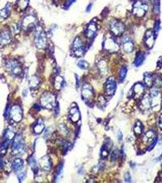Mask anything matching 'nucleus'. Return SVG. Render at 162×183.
<instances>
[{
    "mask_svg": "<svg viewBox=\"0 0 162 183\" xmlns=\"http://www.w3.org/2000/svg\"><path fill=\"white\" fill-rule=\"evenodd\" d=\"M35 44L39 49H43L47 45L46 33L41 26H38L35 33Z\"/></svg>",
    "mask_w": 162,
    "mask_h": 183,
    "instance_id": "f257e3e1",
    "label": "nucleus"
},
{
    "mask_svg": "<svg viewBox=\"0 0 162 183\" xmlns=\"http://www.w3.org/2000/svg\"><path fill=\"white\" fill-rule=\"evenodd\" d=\"M42 107L48 109H53L56 104V97L50 92H44L40 99Z\"/></svg>",
    "mask_w": 162,
    "mask_h": 183,
    "instance_id": "f03ea898",
    "label": "nucleus"
},
{
    "mask_svg": "<svg viewBox=\"0 0 162 183\" xmlns=\"http://www.w3.org/2000/svg\"><path fill=\"white\" fill-rule=\"evenodd\" d=\"M150 97L151 107L153 108L154 111H159L162 106V97L159 89L154 87L152 89L150 92Z\"/></svg>",
    "mask_w": 162,
    "mask_h": 183,
    "instance_id": "7ed1b4c3",
    "label": "nucleus"
},
{
    "mask_svg": "<svg viewBox=\"0 0 162 183\" xmlns=\"http://www.w3.org/2000/svg\"><path fill=\"white\" fill-rule=\"evenodd\" d=\"M6 67L13 76H20L23 73L20 64L15 60H9L6 62Z\"/></svg>",
    "mask_w": 162,
    "mask_h": 183,
    "instance_id": "20e7f679",
    "label": "nucleus"
},
{
    "mask_svg": "<svg viewBox=\"0 0 162 183\" xmlns=\"http://www.w3.org/2000/svg\"><path fill=\"white\" fill-rule=\"evenodd\" d=\"M148 10V4L143 1L138 0L133 5L132 12L133 14L137 17H143L146 12Z\"/></svg>",
    "mask_w": 162,
    "mask_h": 183,
    "instance_id": "39448f33",
    "label": "nucleus"
},
{
    "mask_svg": "<svg viewBox=\"0 0 162 183\" xmlns=\"http://www.w3.org/2000/svg\"><path fill=\"white\" fill-rule=\"evenodd\" d=\"M81 94L82 97L85 103H88L89 104H92L94 100V93L92 86L90 84L85 83L83 85Z\"/></svg>",
    "mask_w": 162,
    "mask_h": 183,
    "instance_id": "423d86ee",
    "label": "nucleus"
},
{
    "mask_svg": "<svg viewBox=\"0 0 162 183\" xmlns=\"http://www.w3.org/2000/svg\"><path fill=\"white\" fill-rule=\"evenodd\" d=\"M24 140L23 136L20 134H17L13 139L12 145V150L14 154H18L22 153L24 149Z\"/></svg>",
    "mask_w": 162,
    "mask_h": 183,
    "instance_id": "0eeeda50",
    "label": "nucleus"
},
{
    "mask_svg": "<svg viewBox=\"0 0 162 183\" xmlns=\"http://www.w3.org/2000/svg\"><path fill=\"white\" fill-rule=\"evenodd\" d=\"M37 23V20L33 15H28L23 18L21 27L26 31L34 29Z\"/></svg>",
    "mask_w": 162,
    "mask_h": 183,
    "instance_id": "6e6552de",
    "label": "nucleus"
},
{
    "mask_svg": "<svg viewBox=\"0 0 162 183\" xmlns=\"http://www.w3.org/2000/svg\"><path fill=\"white\" fill-rule=\"evenodd\" d=\"M84 51L85 45L81 38L79 37H76L72 45L73 53L77 57H81L84 55Z\"/></svg>",
    "mask_w": 162,
    "mask_h": 183,
    "instance_id": "1a4fd4ad",
    "label": "nucleus"
},
{
    "mask_svg": "<svg viewBox=\"0 0 162 183\" xmlns=\"http://www.w3.org/2000/svg\"><path fill=\"white\" fill-rule=\"evenodd\" d=\"M110 31L114 35L120 36L123 34L125 26L121 22L117 20H113L110 24Z\"/></svg>",
    "mask_w": 162,
    "mask_h": 183,
    "instance_id": "9d476101",
    "label": "nucleus"
},
{
    "mask_svg": "<svg viewBox=\"0 0 162 183\" xmlns=\"http://www.w3.org/2000/svg\"><path fill=\"white\" fill-rule=\"evenodd\" d=\"M9 116L13 122L16 123L20 122L23 118V111L22 108L17 105L12 106L9 111Z\"/></svg>",
    "mask_w": 162,
    "mask_h": 183,
    "instance_id": "9b49d317",
    "label": "nucleus"
},
{
    "mask_svg": "<svg viewBox=\"0 0 162 183\" xmlns=\"http://www.w3.org/2000/svg\"><path fill=\"white\" fill-rule=\"evenodd\" d=\"M116 89V82L114 77L109 78L106 81L104 84V91L106 95L109 96L113 95Z\"/></svg>",
    "mask_w": 162,
    "mask_h": 183,
    "instance_id": "f8f14e48",
    "label": "nucleus"
},
{
    "mask_svg": "<svg viewBox=\"0 0 162 183\" xmlns=\"http://www.w3.org/2000/svg\"><path fill=\"white\" fill-rule=\"evenodd\" d=\"M104 48L109 53H116L119 50V46L113 39L109 38L105 40L104 42Z\"/></svg>",
    "mask_w": 162,
    "mask_h": 183,
    "instance_id": "ddd939ff",
    "label": "nucleus"
},
{
    "mask_svg": "<svg viewBox=\"0 0 162 183\" xmlns=\"http://www.w3.org/2000/svg\"><path fill=\"white\" fill-rule=\"evenodd\" d=\"M123 49L127 53H132L134 50V44L132 38L129 36H124L121 39Z\"/></svg>",
    "mask_w": 162,
    "mask_h": 183,
    "instance_id": "4468645a",
    "label": "nucleus"
},
{
    "mask_svg": "<svg viewBox=\"0 0 162 183\" xmlns=\"http://www.w3.org/2000/svg\"><path fill=\"white\" fill-rule=\"evenodd\" d=\"M144 93V87L141 83L135 84L132 88V97L136 100H139L143 97Z\"/></svg>",
    "mask_w": 162,
    "mask_h": 183,
    "instance_id": "2eb2a0df",
    "label": "nucleus"
},
{
    "mask_svg": "<svg viewBox=\"0 0 162 183\" xmlns=\"http://www.w3.org/2000/svg\"><path fill=\"white\" fill-rule=\"evenodd\" d=\"M155 37L156 35L154 32V31L149 29L146 32L144 38V41L145 45L148 48L150 49L153 47L155 40Z\"/></svg>",
    "mask_w": 162,
    "mask_h": 183,
    "instance_id": "dca6fc26",
    "label": "nucleus"
},
{
    "mask_svg": "<svg viewBox=\"0 0 162 183\" xmlns=\"http://www.w3.org/2000/svg\"><path fill=\"white\" fill-rule=\"evenodd\" d=\"M11 41V35L9 30L4 29L0 33V46L6 45Z\"/></svg>",
    "mask_w": 162,
    "mask_h": 183,
    "instance_id": "f3484780",
    "label": "nucleus"
},
{
    "mask_svg": "<svg viewBox=\"0 0 162 183\" xmlns=\"http://www.w3.org/2000/svg\"><path fill=\"white\" fill-rule=\"evenodd\" d=\"M140 109L143 111L149 110L151 107V100L150 95L146 94L141 98V101L139 104Z\"/></svg>",
    "mask_w": 162,
    "mask_h": 183,
    "instance_id": "a211bd4d",
    "label": "nucleus"
},
{
    "mask_svg": "<svg viewBox=\"0 0 162 183\" xmlns=\"http://www.w3.org/2000/svg\"><path fill=\"white\" fill-rule=\"evenodd\" d=\"M39 165L40 168L46 172H48L51 169V161L48 156L42 158L39 160Z\"/></svg>",
    "mask_w": 162,
    "mask_h": 183,
    "instance_id": "6ab92c4d",
    "label": "nucleus"
},
{
    "mask_svg": "<svg viewBox=\"0 0 162 183\" xmlns=\"http://www.w3.org/2000/svg\"><path fill=\"white\" fill-rule=\"evenodd\" d=\"M97 31V26L94 22L89 23L85 31V35L89 39H92L96 35Z\"/></svg>",
    "mask_w": 162,
    "mask_h": 183,
    "instance_id": "aec40b11",
    "label": "nucleus"
},
{
    "mask_svg": "<svg viewBox=\"0 0 162 183\" xmlns=\"http://www.w3.org/2000/svg\"><path fill=\"white\" fill-rule=\"evenodd\" d=\"M69 118L71 122L77 123L81 118L79 110L77 106L71 107L69 111Z\"/></svg>",
    "mask_w": 162,
    "mask_h": 183,
    "instance_id": "412c9836",
    "label": "nucleus"
},
{
    "mask_svg": "<svg viewBox=\"0 0 162 183\" xmlns=\"http://www.w3.org/2000/svg\"><path fill=\"white\" fill-rule=\"evenodd\" d=\"M156 139L157 137H155V133L153 131L150 130L148 131L143 137V142L144 144L150 145Z\"/></svg>",
    "mask_w": 162,
    "mask_h": 183,
    "instance_id": "4be33fe9",
    "label": "nucleus"
},
{
    "mask_svg": "<svg viewBox=\"0 0 162 183\" xmlns=\"http://www.w3.org/2000/svg\"><path fill=\"white\" fill-rule=\"evenodd\" d=\"M23 165H24V162L22 159L20 158L15 159L13 161V163H12V169L15 173H18L22 171Z\"/></svg>",
    "mask_w": 162,
    "mask_h": 183,
    "instance_id": "5701e85b",
    "label": "nucleus"
},
{
    "mask_svg": "<svg viewBox=\"0 0 162 183\" xmlns=\"http://www.w3.org/2000/svg\"><path fill=\"white\" fill-rule=\"evenodd\" d=\"M98 68L101 75L103 76H106L108 73V67L106 62L104 60H100L98 64Z\"/></svg>",
    "mask_w": 162,
    "mask_h": 183,
    "instance_id": "b1692460",
    "label": "nucleus"
},
{
    "mask_svg": "<svg viewBox=\"0 0 162 183\" xmlns=\"http://www.w3.org/2000/svg\"><path fill=\"white\" fill-rule=\"evenodd\" d=\"M45 128V124L43 121L42 119L38 120V121L35 123L34 126L33 127L34 132L36 134H40L42 133Z\"/></svg>",
    "mask_w": 162,
    "mask_h": 183,
    "instance_id": "393cba45",
    "label": "nucleus"
},
{
    "mask_svg": "<svg viewBox=\"0 0 162 183\" xmlns=\"http://www.w3.org/2000/svg\"><path fill=\"white\" fill-rule=\"evenodd\" d=\"M144 59H145L144 54L141 51H139L136 55V57L134 61V65L136 67L140 66L143 64Z\"/></svg>",
    "mask_w": 162,
    "mask_h": 183,
    "instance_id": "a878e982",
    "label": "nucleus"
},
{
    "mask_svg": "<svg viewBox=\"0 0 162 183\" xmlns=\"http://www.w3.org/2000/svg\"><path fill=\"white\" fill-rule=\"evenodd\" d=\"M11 5L10 4H7L3 9L0 11V17L3 18H7L11 13Z\"/></svg>",
    "mask_w": 162,
    "mask_h": 183,
    "instance_id": "bb28decb",
    "label": "nucleus"
},
{
    "mask_svg": "<svg viewBox=\"0 0 162 183\" xmlns=\"http://www.w3.org/2000/svg\"><path fill=\"white\" fill-rule=\"evenodd\" d=\"M63 79L62 76H57L54 79V86L55 89L57 90H60L62 87L63 86Z\"/></svg>",
    "mask_w": 162,
    "mask_h": 183,
    "instance_id": "cd10ccee",
    "label": "nucleus"
},
{
    "mask_svg": "<svg viewBox=\"0 0 162 183\" xmlns=\"http://www.w3.org/2000/svg\"><path fill=\"white\" fill-rule=\"evenodd\" d=\"M4 139L6 140H8L9 141L11 140L12 139H14V137L15 136V134L14 132V130L11 128H9L6 129V132L4 133Z\"/></svg>",
    "mask_w": 162,
    "mask_h": 183,
    "instance_id": "c85d7f7f",
    "label": "nucleus"
},
{
    "mask_svg": "<svg viewBox=\"0 0 162 183\" xmlns=\"http://www.w3.org/2000/svg\"><path fill=\"white\" fill-rule=\"evenodd\" d=\"M29 0H18L17 1V6L20 11H24L29 5Z\"/></svg>",
    "mask_w": 162,
    "mask_h": 183,
    "instance_id": "c756f323",
    "label": "nucleus"
},
{
    "mask_svg": "<svg viewBox=\"0 0 162 183\" xmlns=\"http://www.w3.org/2000/svg\"><path fill=\"white\" fill-rule=\"evenodd\" d=\"M144 81L146 85L148 87H152L153 86V76L148 73H146L144 75Z\"/></svg>",
    "mask_w": 162,
    "mask_h": 183,
    "instance_id": "7c9ffc66",
    "label": "nucleus"
},
{
    "mask_svg": "<svg viewBox=\"0 0 162 183\" xmlns=\"http://www.w3.org/2000/svg\"><path fill=\"white\" fill-rule=\"evenodd\" d=\"M39 86V80L37 76H33L29 80V87L31 89H36Z\"/></svg>",
    "mask_w": 162,
    "mask_h": 183,
    "instance_id": "2f4dec72",
    "label": "nucleus"
},
{
    "mask_svg": "<svg viewBox=\"0 0 162 183\" xmlns=\"http://www.w3.org/2000/svg\"><path fill=\"white\" fill-rule=\"evenodd\" d=\"M143 131V125L140 122H137L135 126L134 127V131L135 135L139 136L142 133Z\"/></svg>",
    "mask_w": 162,
    "mask_h": 183,
    "instance_id": "473e14b6",
    "label": "nucleus"
},
{
    "mask_svg": "<svg viewBox=\"0 0 162 183\" xmlns=\"http://www.w3.org/2000/svg\"><path fill=\"white\" fill-rule=\"evenodd\" d=\"M110 145L109 144V142L106 143L104 146L103 147V149H101V156L103 158H105L108 156L109 151L110 150Z\"/></svg>",
    "mask_w": 162,
    "mask_h": 183,
    "instance_id": "72a5a7b5",
    "label": "nucleus"
},
{
    "mask_svg": "<svg viewBox=\"0 0 162 183\" xmlns=\"http://www.w3.org/2000/svg\"><path fill=\"white\" fill-rule=\"evenodd\" d=\"M154 78L153 81V86H154L155 88L159 89V87L162 86V78L160 76H155Z\"/></svg>",
    "mask_w": 162,
    "mask_h": 183,
    "instance_id": "f704fd0d",
    "label": "nucleus"
},
{
    "mask_svg": "<svg viewBox=\"0 0 162 183\" xmlns=\"http://www.w3.org/2000/svg\"><path fill=\"white\" fill-rule=\"evenodd\" d=\"M28 162H29L30 166L31 167V168L33 169V170L34 171L35 173L37 172L38 167H37V162H36L34 157L31 156L28 159Z\"/></svg>",
    "mask_w": 162,
    "mask_h": 183,
    "instance_id": "c9c22d12",
    "label": "nucleus"
},
{
    "mask_svg": "<svg viewBox=\"0 0 162 183\" xmlns=\"http://www.w3.org/2000/svg\"><path fill=\"white\" fill-rule=\"evenodd\" d=\"M127 68L125 66L122 67V68L119 71V80L120 82H123V81L124 80V79L126 76V75H127Z\"/></svg>",
    "mask_w": 162,
    "mask_h": 183,
    "instance_id": "e433bc0d",
    "label": "nucleus"
},
{
    "mask_svg": "<svg viewBox=\"0 0 162 183\" xmlns=\"http://www.w3.org/2000/svg\"><path fill=\"white\" fill-rule=\"evenodd\" d=\"M107 101L103 95H100L98 99V106L100 108H104L106 106Z\"/></svg>",
    "mask_w": 162,
    "mask_h": 183,
    "instance_id": "4c0bfd02",
    "label": "nucleus"
},
{
    "mask_svg": "<svg viewBox=\"0 0 162 183\" xmlns=\"http://www.w3.org/2000/svg\"><path fill=\"white\" fill-rule=\"evenodd\" d=\"M62 170H63V164L61 163L58 165L57 170L56 171V173L54 175V181H57L58 180L59 177L60 176V175H62Z\"/></svg>",
    "mask_w": 162,
    "mask_h": 183,
    "instance_id": "58836bf2",
    "label": "nucleus"
},
{
    "mask_svg": "<svg viewBox=\"0 0 162 183\" xmlns=\"http://www.w3.org/2000/svg\"><path fill=\"white\" fill-rule=\"evenodd\" d=\"M78 66L82 70H86L89 67V64L85 60H80L78 63Z\"/></svg>",
    "mask_w": 162,
    "mask_h": 183,
    "instance_id": "ea45409f",
    "label": "nucleus"
},
{
    "mask_svg": "<svg viewBox=\"0 0 162 183\" xmlns=\"http://www.w3.org/2000/svg\"><path fill=\"white\" fill-rule=\"evenodd\" d=\"M59 131L63 136H67L68 134V130L64 125H60L59 126Z\"/></svg>",
    "mask_w": 162,
    "mask_h": 183,
    "instance_id": "a19ab883",
    "label": "nucleus"
},
{
    "mask_svg": "<svg viewBox=\"0 0 162 183\" xmlns=\"http://www.w3.org/2000/svg\"><path fill=\"white\" fill-rule=\"evenodd\" d=\"M118 157H119V151H118V149H116L113 151V153L111 154V160L112 162H114V161L115 162L118 159Z\"/></svg>",
    "mask_w": 162,
    "mask_h": 183,
    "instance_id": "79ce46f5",
    "label": "nucleus"
},
{
    "mask_svg": "<svg viewBox=\"0 0 162 183\" xmlns=\"http://www.w3.org/2000/svg\"><path fill=\"white\" fill-rule=\"evenodd\" d=\"M154 12L156 13H158L160 11V1L159 0H155L154 3Z\"/></svg>",
    "mask_w": 162,
    "mask_h": 183,
    "instance_id": "37998d69",
    "label": "nucleus"
},
{
    "mask_svg": "<svg viewBox=\"0 0 162 183\" xmlns=\"http://www.w3.org/2000/svg\"><path fill=\"white\" fill-rule=\"evenodd\" d=\"M25 176H26L25 172L22 171V172L18 173V180H19L20 182H22L23 181L24 178H25Z\"/></svg>",
    "mask_w": 162,
    "mask_h": 183,
    "instance_id": "c03bdc74",
    "label": "nucleus"
},
{
    "mask_svg": "<svg viewBox=\"0 0 162 183\" xmlns=\"http://www.w3.org/2000/svg\"><path fill=\"white\" fill-rule=\"evenodd\" d=\"M159 29H160V23L159 22H157L155 23V27H154V32L155 33V34L156 35H157V34L158 33Z\"/></svg>",
    "mask_w": 162,
    "mask_h": 183,
    "instance_id": "a18cd8bd",
    "label": "nucleus"
},
{
    "mask_svg": "<svg viewBox=\"0 0 162 183\" xmlns=\"http://www.w3.org/2000/svg\"><path fill=\"white\" fill-rule=\"evenodd\" d=\"M124 180H125V181L126 183H130L131 182V176L129 173H126L125 174Z\"/></svg>",
    "mask_w": 162,
    "mask_h": 183,
    "instance_id": "49530a36",
    "label": "nucleus"
},
{
    "mask_svg": "<svg viewBox=\"0 0 162 183\" xmlns=\"http://www.w3.org/2000/svg\"><path fill=\"white\" fill-rule=\"evenodd\" d=\"M157 67L158 69H160L162 67V60L160 59L158 62H157Z\"/></svg>",
    "mask_w": 162,
    "mask_h": 183,
    "instance_id": "de8ad7c7",
    "label": "nucleus"
},
{
    "mask_svg": "<svg viewBox=\"0 0 162 183\" xmlns=\"http://www.w3.org/2000/svg\"><path fill=\"white\" fill-rule=\"evenodd\" d=\"M75 0H67V2H66V4H65V6L67 7H69V6Z\"/></svg>",
    "mask_w": 162,
    "mask_h": 183,
    "instance_id": "09e8293b",
    "label": "nucleus"
},
{
    "mask_svg": "<svg viewBox=\"0 0 162 183\" xmlns=\"http://www.w3.org/2000/svg\"><path fill=\"white\" fill-rule=\"evenodd\" d=\"M122 139H123V135H122V133L121 132H119L118 133V140L119 141H121L122 140Z\"/></svg>",
    "mask_w": 162,
    "mask_h": 183,
    "instance_id": "8fccbe9b",
    "label": "nucleus"
},
{
    "mask_svg": "<svg viewBox=\"0 0 162 183\" xmlns=\"http://www.w3.org/2000/svg\"><path fill=\"white\" fill-rule=\"evenodd\" d=\"M159 125L160 128L162 129V114L160 115L159 117Z\"/></svg>",
    "mask_w": 162,
    "mask_h": 183,
    "instance_id": "3c124183",
    "label": "nucleus"
}]
</instances>
